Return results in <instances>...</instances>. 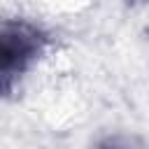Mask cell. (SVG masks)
I'll return each mask as SVG.
<instances>
[{
	"mask_svg": "<svg viewBox=\"0 0 149 149\" xmlns=\"http://www.w3.org/2000/svg\"><path fill=\"white\" fill-rule=\"evenodd\" d=\"M44 37L37 28L26 23H2L0 30V72L2 86L9 88V81L28 70L35 56L42 51Z\"/></svg>",
	"mask_w": 149,
	"mask_h": 149,
	"instance_id": "cell-1",
	"label": "cell"
},
{
	"mask_svg": "<svg viewBox=\"0 0 149 149\" xmlns=\"http://www.w3.org/2000/svg\"><path fill=\"white\" fill-rule=\"evenodd\" d=\"M98 149H135V147H133V140L130 137L116 135V137H107L105 142H100Z\"/></svg>",
	"mask_w": 149,
	"mask_h": 149,
	"instance_id": "cell-2",
	"label": "cell"
}]
</instances>
